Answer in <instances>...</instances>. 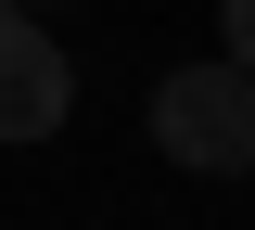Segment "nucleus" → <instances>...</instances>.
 <instances>
[{
    "label": "nucleus",
    "instance_id": "f257e3e1",
    "mask_svg": "<svg viewBox=\"0 0 255 230\" xmlns=\"http://www.w3.org/2000/svg\"><path fill=\"white\" fill-rule=\"evenodd\" d=\"M153 154L166 166H204V179H243L255 166V64H179L153 90Z\"/></svg>",
    "mask_w": 255,
    "mask_h": 230
},
{
    "label": "nucleus",
    "instance_id": "f03ea898",
    "mask_svg": "<svg viewBox=\"0 0 255 230\" xmlns=\"http://www.w3.org/2000/svg\"><path fill=\"white\" fill-rule=\"evenodd\" d=\"M64 115H77V64L51 51V26H38V13H13V0H0V141H51Z\"/></svg>",
    "mask_w": 255,
    "mask_h": 230
},
{
    "label": "nucleus",
    "instance_id": "7ed1b4c3",
    "mask_svg": "<svg viewBox=\"0 0 255 230\" xmlns=\"http://www.w3.org/2000/svg\"><path fill=\"white\" fill-rule=\"evenodd\" d=\"M217 26H230V64H255V0H217Z\"/></svg>",
    "mask_w": 255,
    "mask_h": 230
},
{
    "label": "nucleus",
    "instance_id": "20e7f679",
    "mask_svg": "<svg viewBox=\"0 0 255 230\" xmlns=\"http://www.w3.org/2000/svg\"><path fill=\"white\" fill-rule=\"evenodd\" d=\"M13 13H38V0H13Z\"/></svg>",
    "mask_w": 255,
    "mask_h": 230
}]
</instances>
